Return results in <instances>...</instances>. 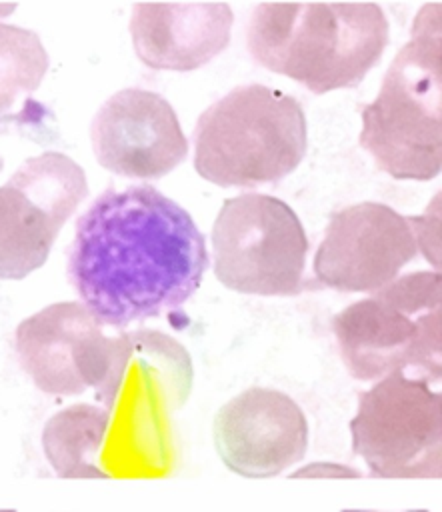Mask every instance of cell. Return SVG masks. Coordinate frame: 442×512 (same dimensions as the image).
<instances>
[{"instance_id":"obj_3","label":"cell","mask_w":442,"mask_h":512,"mask_svg":"<svg viewBox=\"0 0 442 512\" xmlns=\"http://www.w3.org/2000/svg\"><path fill=\"white\" fill-rule=\"evenodd\" d=\"M440 46V4H426L376 100L362 106L360 144L392 178L432 180L442 170Z\"/></svg>"},{"instance_id":"obj_6","label":"cell","mask_w":442,"mask_h":512,"mask_svg":"<svg viewBox=\"0 0 442 512\" xmlns=\"http://www.w3.org/2000/svg\"><path fill=\"white\" fill-rule=\"evenodd\" d=\"M14 350L36 388L76 396L94 388L112 408L132 358V332L108 338L82 302H56L24 318L14 332Z\"/></svg>"},{"instance_id":"obj_16","label":"cell","mask_w":442,"mask_h":512,"mask_svg":"<svg viewBox=\"0 0 442 512\" xmlns=\"http://www.w3.org/2000/svg\"><path fill=\"white\" fill-rule=\"evenodd\" d=\"M342 512H428L424 508H414V510H378V508H372V510H342Z\"/></svg>"},{"instance_id":"obj_13","label":"cell","mask_w":442,"mask_h":512,"mask_svg":"<svg viewBox=\"0 0 442 512\" xmlns=\"http://www.w3.org/2000/svg\"><path fill=\"white\" fill-rule=\"evenodd\" d=\"M232 22L224 2H140L130 14V38L148 68L188 72L228 48Z\"/></svg>"},{"instance_id":"obj_1","label":"cell","mask_w":442,"mask_h":512,"mask_svg":"<svg viewBox=\"0 0 442 512\" xmlns=\"http://www.w3.org/2000/svg\"><path fill=\"white\" fill-rule=\"evenodd\" d=\"M66 276L100 326L180 310L208 268L194 218L150 184L104 190L76 220Z\"/></svg>"},{"instance_id":"obj_18","label":"cell","mask_w":442,"mask_h":512,"mask_svg":"<svg viewBox=\"0 0 442 512\" xmlns=\"http://www.w3.org/2000/svg\"><path fill=\"white\" fill-rule=\"evenodd\" d=\"M0 512H16L14 508H8V510H0Z\"/></svg>"},{"instance_id":"obj_7","label":"cell","mask_w":442,"mask_h":512,"mask_svg":"<svg viewBox=\"0 0 442 512\" xmlns=\"http://www.w3.org/2000/svg\"><path fill=\"white\" fill-rule=\"evenodd\" d=\"M308 238L296 212L270 194L246 192L222 202L212 226L216 278L230 290L296 296L304 280Z\"/></svg>"},{"instance_id":"obj_19","label":"cell","mask_w":442,"mask_h":512,"mask_svg":"<svg viewBox=\"0 0 442 512\" xmlns=\"http://www.w3.org/2000/svg\"><path fill=\"white\" fill-rule=\"evenodd\" d=\"M2 166H4V162H2V158H0V170H2Z\"/></svg>"},{"instance_id":"obj_12","label":"cell","mask_w":442,"mask_h":512,"mask_svg":"<svg viewBox=\"0 0 442 512\" xmlns=\"http://www.w3.org/2000/svg\"><path fill=\"white\" fill-rule=\"evenodd\" d=\"M212 436L228 470L246 478H270L304 458L308 422L288 394L252 386L216 412Z\"/></svg>"},{"instance_id":"obj_8","label":"cell","mask_w":442,"mask_h":512,"mask_svg":"<svg viewBox=\"0 0 442 512\" xmlns=\"http://www.w3.org/2000/svg\"><path fill=\"white\" fill-rule=\"evenodd\" d=\"M350 434L370 476H442V396L426 378L392 372L360 392Z\"/></svg>"},{"instance_id":"obj_15","label":"cell","mask_w":442,"mask_h":512,"mask_svg":"<svg viewBox=\"0 0 442 512\" xmlns=\"http://www.w3.org/2000/svg\"><path fill=\"white\" fill-rule=\"evenodd\" d=\"M48 64V52L36 32L0 24V114L40 86Z\"/></svg>"},{"instance_id":"obj_10","label":"cell","mask_w":442,"mask_h":512,"mask_svg":"<svg viewBox=\"0 0 442 512\" xmlns=\"http://www.w3.org/2000/svg\"><path fill=\"white\" fill-rule=\"evenodd\" d=\"M418 254L410 218L380 202H358L330 214L314 256L318 284L340 292H376Z\"/></svg>"},{"instance_id":"obj_5","label":"cell","mask_w":442,"mask_h":512,"mask_svg":"<svg viewBox=\"0 0 442 512\" xmlns=\"http://www.w3.org/2000/svg\"><path fill=\"white\" fill-rule=\"evenodd\" d=\"M440 272L404 274L332 318L346 370L356 380L392 372L440 380Z\"/></svg>"},{"instance_id":"obj_11","label":"cell","mask_w":442,"mask_h":512,"mask_svg":"<svg viewBox=\"0 0 442 512\" xmlns=\"http://www.w3.org/2000/svg\"><path fill=\"white\" fill-rule=\"evenodd\" d=\"M90 142L102 168L140 180L166 176L188 154L174 108L164 96L144 88L112 94L90 122Z\"/></svg>"},{"instance_id":"obj_4","label":"cell","mask_w":442,"mask_h":512,"mask_svg":"<svg viewBox=\"0 0 442 512\" xmlns=\"http://www.w3.org/2000/svg\"><path fill=\"white\" fill-rule=\"evenodd\" d=\"M196 172L222 188H252L292 174L308 146L304 110L288 92L242 84L210 104L192 130Z\"/></svg>"},{"instance_id":"obj_17","label":"cell","mask_w":442,"mask_h":512,"mask_svg":"<svg viewBox=\"0 0 442 512\" xmlns=\"http://www.w3.org/2000/svg\"><path fill=\"white\" fill-rule=\"evenodd\" d=\"M14 8H16L14 4H8V6H2V4H0V18H2L4 14H8V12H12Z\"/></svg>"},{"instance_id":"obj_14","label":"cell","mask_w":442,"mask_h":512,"mask_svg":"<svg viewBox=\"0 0 442 512\" xmlns=\"http://www.w3.org/2000/svg\"><path fill=\"white\" fill-rule=\"evenodd\" d=\"M110 424V410L74 404L54 414L42 432V448L60 478H108L96 466Z\"/></svg>"},{"instance_id":"obj_9","label":"cell","mask_w":442,"mask_h":512,"mask_svg":"<svg viewBox=\"0 0 442 512\" xmlns=\"http://www.w3.org/2000/svg\"><path fill=\"white\" fill-rule=\"evenodd\" d=\"M86 194V172L70 156L24 160L0 186V278L22 280L38 270Z\"/></svg>"},{"instance_id":"obj_2","label":"cell","mask_w":442,"mask_h":512,"mask_svg":"<svg viewBox=\"0 0 442 512\" xmlns=\"http://www.w3.org/2000/svg\"><path fill=\"white\" fill-rule=\"evenodd\" d=\"M390 42L374 2H264L246 28L250 56L314 94L358 86Z\"/></svg>"}]
</instances>
